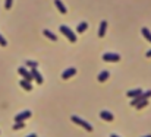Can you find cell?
<instances>
[{"label":"cell","mask_w":151,"mask_h":137,"mask_svg":"<svg viewBox=\"0 0 151 137\" xmlns=\"http://www.w3.org/2000/svg\"><path fill=\"white\" fill-rule=\"evenodd\" d=\"M59 29H60V32H62L71 42H76V40H78V38H76V34H73V31H72L69 26H66V25H60Z\"/></svg>","instance_id":"cell-1"},{"label":"cell","mask_w":151,"mask_h":137,"mask_svg":"<svg viewBox=\"0 0 151 137\" xmlns=\"http://www.w3.org/2000/svg\"><path fill=\"white\" fill-rule=\"evenodd\" d=\"M71 121H72V122H75V124H78L79 127H82V128H85L87 131H92V125H91L90 122H87V121H84L82 118H79L78 115H72V117H71Z\"/></svg>","instance_id":"cell-2"},{"label":"cell","mask_w":151,"mask_h":137,"mask_svg":"<svg viewBox=\"0 0 151 137\" xmlns=\"http://www.w3.org/2000/svg\"><path fill=\"white\" fill-rule=\"evenodd\" d=\"M101 58H103L106 63H116V61L120 60V56H119L117 53H104V54L101 56Z\"/></svg>","instance_id":"cell-3"},{"label":"cell","mask_w":151,"mask_h":137,"mask_svg":"<svg viewBox=\"0 0 151 137\" xmlns=\"http://www.w3.org/2000/svg\"><path fill=\"white\" fill-rule=\"evenodd\" d=\"M151 96V90H147V92H142L139 96H136V98H132V101H131V105L132 106H135L136 104H139L141 101H144V99H148Z\"/></svg>","instance_id":"cell-4"},{"label":"cell","mask_w":151,"mask_h":137,"mask_svg":"<svg viewBox=\"0 0 151 137\" xmlns=\"http://www.w3.org/2000/svg\"><path fill=\"white\" fill-rule=\"evenodd\" d=\"M31 115H32V112H31L30 109H25V111H22V112H19V114H16V115H15V122L25 121V120L31 118Z\"/></svg>","instance_id":"cell-5"},{"label":"cell","mask_w":151,"mask_h":137,"mask_svg":"<svg viewBox=\"0 0 151 137\" xmlns=\"http://www.w3.org/2000/svg\"><path fill=\"white\" fill-rule=\"evenodd\" d=\"M18 73H19L27 82H30V83L32 82V74H31V72H30L27 67H19V69H18Z\"/></svg>","instance_id":"cell-6"},{"label":"cell","mask_w":151,"mask_h":137,"mask_svg":"<svg viewBox=\"0 0 151 137\" xmlns=\"http://www.w3.org/2000/svg\"><path fill=\"white\" fill-rule=\"evenodd\" d=\"M31 74H32V80H35L38 85H41V83L44 82V79H43V76H41V73L38 72L37 67H32V69H31Z\"/></svg>","instance_id":"cell-7"},{"label":"cell","mask_w":151,"mask_h":137,"mask_svg":"<svg viewBox=\"0 0 151 137\" xmlns=\"http://www.w3.org/2000/svg\"><path fill=\"white\" fill-rule=\"evenodd\" d=\"M75 74H76V69H75V67H69V69H66V70L62 73V79H63V80H68V79L73 77Z\"/></svg>","instance_id":"cell-8"},{"label":"cell","mask_w":151,"mask_h":137,"mask_svg":"<svg viewBox=\"0 0 151 137\" xmlns=\"http://www.w3.org/2000/svg\"><path fill=\"white\" fill-rule=\"evenodd\" d=\"M100 118H101V120H104V121H107V122H111V121L114 120V115H113L110 111L103 109V111H100Z\"/></svg>","instance_id":"cell-9"},{"label":"cell","mask_w":151,"mask_h":137,"mask_svg":"<svg viewBox=\"0 0 151 137\" xmlns=\"http://www.w3.org/2000/svg\"><path fill=\"white\" fill-rule=\"evenodd\" d=\"M106 29H107V21H101L100 26H98V37L103 38L106 35Z\"/></svg>","instance_id":"cell-10"},{"label":"cell","mask_w":151,"mask_h":137,"mask_svg":"<svg viewBox=\"0 0 151 137\" xmlns=\"http://www.w3.org/2000/svg\"><path fill=\"white\" fill-rule=\"evenodd\" d=\"M142 92H144V90H142L141 88H136V89H131V90H128V93H126V95H128V96L132 99V98H136V96H139Z\"/></svg>","instance_id":"cell-11"},{"label":"cell","mask_w":151,"mask_h":137,"mask_svg":"<svg viewBox=\"0 0 151 137\" xmlns=\"http://www.w3.org/2000/svg\"><path fill=\"white\" fill-rule=\"evenodd\" d=\"M19 86H21L22 89H25L27 92H31V90H32V83H30V82H27L25 79H22V80H19Z\"/></svg>","instance_id":"cell-12"},{"label":"cell","mask_w":151,"mask_h":137,"mask_svg":"<svg viewBox=\"0 0 151 137\" xmlns=\"http://www.w3.org/2000/svg\"><path fill=\"white\" fill-rule=\"evenodd\" d=\"M54 5H56V8H57V10L62 13V15H65L66 12H68V9H66V6L62 3V0H54Z\"/></svg>","instance_id":"cell-13"},{"label":"cell","mask_w":151,"mask_h":137,"mask_svg":"<svg viewBox=\"0 0 151 137\" xmlns=\"http://www.w3.org/2000/svg\"><path fill=\"white\" fill-rule=\"evenodd\" d=\"M43 35H44V37H47L50 41H54V42L57 41V37H56V35H54L50 29H43Z\"/></svg>","instance_id":"cell-14"},{"label":"cell","mask_w":151,"mask_h":137,"mask_svg":"<svg viewBox=\"0 0 151 137\" xmlns=\"http://www.w3.org/2000/svg\"><path fill=\"white\" fill-rule=\"evenodd\" d=\"M109 77H110V73H109L107 70H103V72H101V73H100V74L97 76V80H98V82L101 83V82H106V80H107Z\"/></svg>","instance_id":"cell-15"},{"label":"cell","mask_w":151,"mask_h":137,"mask_svg":"<svg viewBox=\"0 0 151 137\" xmlns=\"http://www.w3.org/2000/svg\"><path fill=\"white\" fill-rule=\"evenodd\" d=\"M87 28H88V22H79L78 26H76V32H78V34H82V32L87 31Z\"/></svg>","instance_id":"cell-16"},{"label":"cell","mask_w":151,"mask_h":137,"mask_svg":"<svg viewBox=\"0 0 151 137\" xmlns=\"http://www.w3.org/2000/svg\"><path fill=\"white\" fill-rule=\"evenodd\" d=\"M141 34L144 35V38H145L148 42H151V31H150L147 26H144V28L141 29Z\"/></svg>","instance_id":"cell-17"},{"label":"cell","mask_w":151,"mask_h":137,"mask_svg":"<svg viewBox=\"0 0 151 137\" xmlns=\"http://www.w3.org/2000/svg\"><path fill=\"white\" fill-rule=\"evenodd\" d=\"M25 66L27 67H38V63L37 61H34V60H25Z\"/></svg>","instance_id":"cell-18"},{"label":"cell","mask_w":151,"mask_h":137,"mask_svg":"<svg viewBox=\"0 0 151 137\" xmlns=\"http://www.w3.org/2000/svg\"><path fill=\"white\" fill-rule=\"evenodd\" d=\"M147 105H148V99H144V101H141L139 104H136L135 108H136V109H142V108H145Z\"/></svg>","instance_id":"cell-19"},{"label":"cell","mask_w":151,"mask_h":137,"mask_svg":"<svg viewBox=\"0 0 151 137\" xmlns=\"http://www.w3.org/2000/svg\"><path fill=\"white\" fill-rule=\"evenodd\" d=\"M25 127V122L24 121H19V122H15L13 124V130H21V128H24Z\"/></svg>","instance_id":"cell-20"},{"label":"cell","mask_w":151,"mask_h":137,"mask_svg":"<svg viewBox=\"0 0 151 137\" xmlns=\"http://www.w3.org/2000/svg\"><path fill=\"white\" fill-rule=\"evenodd\" d=\"M12 3H13V0H5V9L9 10L12 8Z\"/></svg>","instance_id":"cell-21"},{"label":"cell","mask_w":151,"mask_h":137,"mask_svg":"<svg viewBox=\"0 0 151 137\" xmlns=\"http://www.w3.org/2000/svg\"><path fill=\"white\" fill-rule=\"evenodd\" d=\"M0 45H2V47H6V45H8V41H6L2 35H0Z\"/></svg>","instance_id":"cell-22"},{"label":"cell","mask_w":151,"mask_h":137,"mask_svg":"<svg viewBox=\"0 0 151 137\" xmlns=\"http://www.w3.org/2000/svg\"><path fill=\"white\" fill-rule=\"evenodd\" d=\"M27 137H38V136H37V134H35V133H31V134H28V136H27Z\"/></svg>","instance_id":"cell-23"},{"label":"cell","mask_w":151,"mask_h":137,"mask_svg":"<svg viewBox=\"0 0 151 137\" xmlns=\"http://www.w3.org/2000/svg\"><path fill=\"white\" fill-rule=\"evenodd\" d=\"M145 57H151V50H148V51L145 53Z\"/></svg>","instance_id":"cell-24"},{"label":"cell","mask_w":151,"mask_h":137,"mask_svg":"<svg viewBox=\"0 0 151 137\" xmlns=\"http://www.w3.org/2000/svg\"><path fill=\"white\" fill-rule=\"evenodd\" d=\"M110 137H120V136H117V134H113V133H111V134H110Z\"/></svg>","instance_id":"cell-25"},{"label":"cell","mask_w":151,"mask_h":137,"mask_svg":"<svg viewBox=\"0 0 151 137\" xmlns=\"http://www.w3.org/2000/svg\"><path fill=\"white\" fill-rule=\"evenodd\" d=\"M142 137H151V134H147V136H142Z\"/></svg>","instance_id":"cell-26"}]
</instances>
